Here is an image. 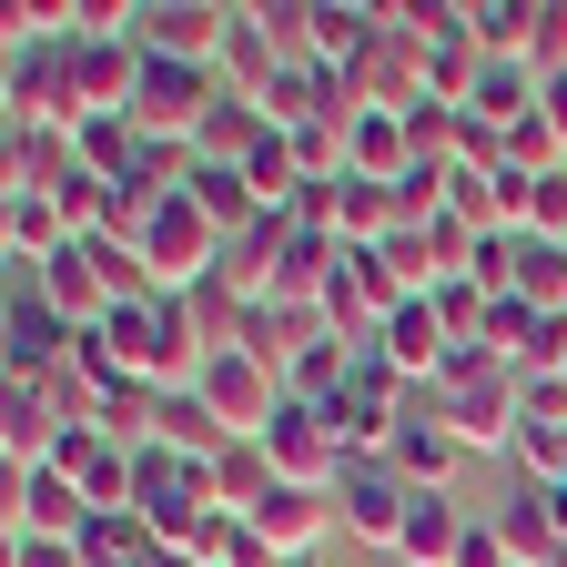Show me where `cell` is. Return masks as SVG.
Listing matches in <instances>:
<instances>
[{
  "instance_id": "6da1fadb",
  "label": "cell",
  "mask_w": 567,
  "mask_h": 567,
  "mask_svg": "<svg viewBox=\"0 0 567 567\" xmlns=\"http://www.w3.org/2000/svg\"><path fill=\"white\" fill-rule=\"evenodd\" d=\"M517 385L527 375L507 365V354H486V344H456L436 365V415L456 425L466 456H496V466L517 456Z\"/></svg>"
},
{
  "instance_id": "7a4b0ae2",
  "label": "cell",
  "mask_w": 567,
  "mask_h": 567,
  "mask_svg": "<svg viewBox=\"0 0 567 567\" xmlns=\"http://www.w3.org/2000/svg\"><path fill=\"white\" fill-rule=\"evenodd\" d=\"M71 41L82 31H41V41H11L0 61V112L11 122H82V71H71Z\"/></svg>"
},
{
  "instance_id": "3957f363",
  "label": "cell",
  "mask_w": 567,
  "mask_h": 567,
  "mask_svg": "<svg viewBox=\"0 0 567 567\" xmlns=\"http://www.w3.org/2000/svg\"><path fill=\"white\" fill-rule=\"evenodd\" d=\"M142 264H153V284L163 295H183V284H203L213 264H224V234L203 224V203L193 193H163V203H142Z\"/></svg>"
},
{
  "instance_id": "277c9868",
  "label": "cell",
  "mask_w": 567,
  "mask_h": 567,
  "mask_svg": "<svg viewBox=\"0 0 567 567\" xmlns=\"http://www.w3.org/2000/svg\"><path fill=\"white\" fill-rule=\"evenodd\" d=\"M213 102H224V71H213V61H153V51H142V92H132L142 142H193Z\"/></svg>"
},
{
  "instance_id": "5b68a950",
  "label": "cell",
  "mask_w": 567,
  "mask_h": 567,
  "mask_svg": "<svg viewBox=\"0 0 567 567\" xmlns=\"http://www.w3.org/2000/svg\"><path fill=\"white\" fill-rule=\"evenodd\" d=\"M405 507H415V486L395 476V456H344V476H334V527H344V547H385L395 557Z\"/></svg>"
},
{
  "instance_id": "8992f818",
  "label": "cell",
  "mask_w": 567,
  "mask_h": 567,
  "mask_svg": "<svg viewBox=\"0 0 567 567\" xmlns=\"http://www.w3.org/2000/svg\"><path fill=\"white\" fill-rule=\"evenodd\" d=\"M193 395L224 415L234 436H264L274 405H284V375L264 365V354H244V344H234V354H203V365H193Z\"/></svg>"
},
{
  "instance_id": "52a82bcc",
  "label": "cell",
  "mask_w": 567,
  "mask_h": 567,
  "mask_svg": "<svg viewBox=\"0 0 567 567\" xmlns=\"http://www.w3.org/2000/svg\"><path fill=\"white\" fill-rule=\"evenodd\" d=\"M375 11H385V0H375ZM344 92L365 102V112H415V102H425V41H415V31H405V21L385 11L375 51H365V61L344 71Z\"/></svg>"
},
{
  "instance_id": "ba28073f",
  "label": "cell",
  "mask_w": 567,
  "mask_h": 567,
  "mask_svg": "<svg viewBox=\"0 0 567 567\" xmlns=\"http://www.w3.org/2000/svg\"><path fill=\"white\" fill-rule=\"evenodd\" d=\"M264 456H274V476H284V486H334V476H344L334 425H324V405H305V395H284V405H274Z\"/></svg>"
},
{
  "instance_id": "9c48e42d",
  "label": "cell",
  "mask_w": 567,
  "mask_h": 567,
  "mask_svg": "<svg viewBox=\"0 0 567 567\" xmlns=\"http://www.w3.org/2000/svg\"><path fill=\"white\" fill-rule=\"evenodd\" d=\"M224 31H234L224 0H142L132 11V41L153 61H224Z\"/></svg>"
},
{
  "instance_id": "30bf717a",
  "label": "cell",
  "mask_w": 567,
  "mask_h": 567,
  "mask_svg": "<svg viewBox=\"0 0 567 567\" xmlns=\"http://www.w3.org/2000/svg\"><path fill=\"white\" fill-rule=\"evenodd\" d=\"M71 334H82V324H61L31 284H11V305H0V365H11V385H41L71 354Z\"/></svg>"
},
{
  "instance_id": "8fae6325",
  "label": "cell",
  "mask_w": 567,
  "mask_h": 567,
  "mask_svg": "<svg viewBox=\"0 0 567 567\" xmlns=\"http://www.w3.org/2000/svg\"><path fill=\"white\" fill-rule=\"evenodd\" d=\"M254 537H264L284 567L324 557V537H344V527H334V486H274L264 507H254Z\"/></svg>"
},
{
  "instance_id": "7c38bea8",
  "label": "cell",
  "mask_w": 567,
  "mask_h": 567,
  "mask_svg": "<svg viewBox=\"0 0 567 567\" xmlns=\"http://www.w3.org/2000/svg\"><path fill=\"white\" fill-rule=\"evenodd\" d=\"M0 527H11V547H21V537H82V527H92V496L71 486L61 466H31V476H11Z\"/></svg>"
},
{
  "instance_id": "4fadbf2b",
  "label": "cell",
  "mask_w": 567,
  "mask_h": 567,
  "mask_svg": "<svg viewBox=\"0 0 567 567\" xmlns=\"http://www.w3.org/2000/svg\"><path fill=\"white\" fill-rule=\"evenodd\" d=\"M486 507H466L456 486H415V507H405V537H395V567H456V547H466V527H476Z\"/></svg>"
},
{
  "instance_id": "5bb4252c",
  "label": "cell",
  "mask_w": 567,
  "mask_h": 567,
  "mask_svg": "<svg viewBox=\"0 0 567 567\" xmlns=\"http://www.w3.org/2000/svg\"><path fill=\"white\" fill-rule=\"evenodd\" d=\"M486 527L507 537L517 567H557V557H567V527H557V496H547V486H517V476H507V496L486 507Z\"/></svg>"
},
{
  "instance_id": "9a60e30c",
  "label": "cell",
  "mask_w": 567,
  "mask_h": 567,
  "mask_svg": "<svg viewBox=\"0 0 567 567\" xmlns=\"http://www.w3.org/2000/svg\"><path fill=\"white\" fill-rule=\"evenodd\" d=\"M82 173V142L61 122H11V153H0V193H61Z\"/></svg>"
},
{
  "instance_id": "2e32d148",
  "label": "cell",
  "mask_w": 567,
  "mask_h": 567,
  "mask_svg": "<svg viewBox=\"0 0 567 567\" xmlns=\"http://www.w3.org/2000/svg\"><path fill=\"white\" fill-rule=\"evenodd\" d=\"M324 334H334V324H324V305H295V295H264V305L244 315V354H264L274 375L295 365L305 344H324Z\"/></svg>"
},
{
  "instance_id": "e0dca14e",
  "label": "cell",
  "mask_w": 567,
  "mask_h": 567,
  "mask_svg": "<svg viewBox=\"0 0 567 567\" xmlns=\"http://www.w3.org/2000/svg\"><path fill=\"white\" fill-rule=\"evenodd\" d=\"M11 284H31V295H41L61 324H102V315H112V295H102V274H92V254H82V244H61L41 274H11Z\"/></svg>"
},
{
  "instance_id": "ac0fdd59",
  "label": "cell",
  "mask_w": 567,
  "mask_h": 567,
  "mask_svg": "<svg viewBox=\"0 0 567 567\" xmlns=\"http://www.w3.org/2000/svg\"><path fill=\"white\" fill-rule=\"evenodd\" d=\"M61 476L92 496V517L102 507H132V446L102 436V425H92V436H61Z\"/></svg>"
},
{
  "instance_id": "d6986e66",
  "label": "cell",
  "mask_w": 567,
  "mask_h": 567,
  "mask_svg": "<svg viewBox=\"0 0 567 567\" xmlns=\"http://www.w3.org/2000/svg\"><path fill=\"white\" fill-rule=\"evenodd\" d=\"M61 436L71 425L31 395V385H11L0 395V456H11V476H31V466H61Z\"/></svg>"
},
{
  "instance_id": "ffe728a7",
  "label": "cell",
  "mask_w": 567,
  "mask_h": 567,
  "mask_svg": "<svg viewBox=\"0 0 567 567\" xmlns=\"http://www.w3.org/2000/svg\"><path fill=\"white\" fill-rule=\"evenodd\" d=\"M0 244H11V274H41L71 244V224H61L51 193H0Z\"/></svg>"
},
{
  "instance_id": "44dd1931",
  "label": "cell",
  "mask_w": 567,
  "mask_h": 567,
  "mask_svg": "<svg viewBox=\"0 0 567 567\" xmlns=\"http://www.w3.org/2000/svg\"><path fill=\"white\" fill-rule=\"evenodd\" d=\"M375 344L395 354V375H405V385H436V365L456 354V344H446V324H436V305H425V295H415V305H395Z\"/></svg>"
},
{
  "instance_id": "7402d4cb",
  "label": "cell",
  "mask_w": 567,
  "mask_h": 567,
  "mask_svg": "<svg viewBox=\"0 0 567 567\" xmlns=\"http://www.w3.org/2000/svg\"><path fill=\"white\" fill-rule=\"evenodd\" d=\"M153 446H183V456H203V466H213V456L234 446V425L213 415L193 385H163V405H153Z\"/></svg>"
},
{
  "instance_id": "603a6c76",
  "label": "cell",
  "mask_w": 567,
  "mask_h": 567,
  "mask_svg": "<svg viewBox=\"0 0 567 567\" xmlns=\"http://www.w3.org/2000/svg\"><path fill=\"white\" fill-rule=\"evenodd\" d=\"M213 71H224V92H234V102H264V92L284 82V61H274V41H264V21H254V0L234 11V31H224V61H213Z\"/></svg>"
},
{
  "instance_id": "cb8c5ba5",
  "label": "cell",
  "mask_w": 567,
  "mask_h": 567,
  "mask_svg": "<svg viewBox=\"0 0 567 567\" xmlns=\"http://www.w3.org/2000/svg\"><path fill=\"white\" fill-rule=\"evenodd\" d=\"M71 547H82V567H153V557H163V537H153V517H142V507H102Z\"/></svg>"
},
{
  "instance_id": "d4e9b609",
  "label": "cell",
  "mask_w": 567,
  "mask_h": 567,
  "mask_svg": "<svg viewBox=\"0 0 567 567\" xmlns=\"http://www.w3.org/2000/svg\"><path fill=\"white\" fill-rule=\"evenodd\" d=\"M395 476L405 486H456V466H466V446H456V425H436V415H415V425H395Z\"/></svg>"
},
{
  "instance_id": "484cf974",
  "label": "cell",
  "mask_w": 567,
  "mask_h": 567,
  "mask_svg": "<svg viewBox=\"0 0 567 567\" xmlns=\"http://www.w3.org/2000/svg\"><path fill=\"white\" fill-rule=\"evenodd\" d=\"M344 163L365 173V183H395L415 163V142H405V112H354L344 122Z\"/></svg>"
},
{
  "instance_id": "4316f807",
  "label": "cell",
  "mask_w": 567,
  "mask_h": 567,
  "mask_svg": "<svg viewBox=\"0 0 567 567\" xmlns=\"http://www.w3.org/2000/svg\"><path fill=\"white\" fill-rule=\"evenodd\" d=\"M71 142H82V163H92L102 183H132V173H142V122H132V112H82V122H71Z\"/></svg>"
},
{
  "instance_id": "83f0119b",
  "label": "cell",
  "mask_w": 567,
  "mask_h": 567,
  "mask_svg": "<svg viewBox=\"0 0 567 567\" xmlns=\"http://www.w3.org/2000/svg\"><path fill=\"white\" fill-rule=\"evenodd\" d=\"M31 395H41V405H51L61 425H71V436H92V425H102V405H112V385H102V375L82 365V354H61V365H51V375H41Z\"/></svg>"
},
{
  "instance_id": "f1b7e54d",
  "label": "cell",
  "mask_w": 567,
  "mask_h": 567,
  "mask_svg": "<svg viewBox=\"0 0 567 567\" xmlns=\"http://www.w3.org/2000/svg\"><path fill=\"white\" fill-rule=\"evenodd\" d=\"M284 476H274V456H264V436H234L224 456H213V496H224V507L234 517H254L264 507V496H274Z\"/></svg>"
},
{
  "instance_id": "f546056e",
  "label": "cell",
  "mask_w": 567,
  "mask_h": 567,
  "mask_svg": "<svg viewBox=\"0 0 567 567\" xmlns=\"http://www.w3.org/2000/svg\"><path fill=\"white\" fill-rule=\"evenodd\" d=\"M466 112H476L486 132L527 122V112H537V71H527V61H486V71H476V92H466Z\"/></svg>"
},
{
  "instance_id": "4dcf8cb0",
  "label": "cell",
  "mask_w": 567,
  "mask_h": 567,
  "mask_svg": "<svg viewBox=\"0 0 567 567\" xmlns=\"http://www.w3.org/2000/svg\"><path fill=\"white\" fill-rule=\"evenodd\" d=\"M264 132H274V122H264V102H234V92H224V102L203 112V132H193V153H203V163H234V173H244V153H254Z\"/></svg>"
},
{
  "instance_id": "1f68e13d",
  "label": "cell",
  "mask_w": 567,
  "mask_h": 567,
  "mask_svg": "<svg viewBox=\"0 0 567 567\" xmlns=\"http://www.w3.org/2000/svg\"><path fill=\"white\" fill-rule=\"evenodd\" d=\"M476 51L486 61H527V31H537V0H476Z\"/></svg>"
},
{
  "instance_id": "d6a6232c",
  "label": "cell",
  "mask_w": 567,
  "mask_h": 567,
  "mask_svg": "<svg viewBox=\"0 0 567 567\" xmlns=\"http://www.w3.org/2000/svg\"><path fill=\"white\" fill-rule=\"evenodd\" d=\"M254 21H264V41H274L284 71L315 61V0H254Z\"/></svg>"
},
{
  "instance_id": "836d02e7",
  "label": "cell",
  "mask_w": 567,
  "mask_h": 567,
  "mask_svg": "<svg viewBox=\"0 0 567 567\" xmlns=\"http://www.w3.org/2000/svg\"><path fill=\"white\" fill-rule=\"evenodd\" d=\"M507 476H517V486H567V425H517Z\"/></svg>"
},
{
  "instance_id": "e575fe53",
  "label": "cell",
  "mask_w": 567,
  "mask_h": 567,
  "mask_svg": "<svg viewBox=\"0 0 567 567\" xmlns=\"http://www.w3.org/2000/svg\"><path fill=\"white\" fill-rule=\"evenodd\" d=\"M395 234V193L365 183V173H344V244H385Z\"/></svg>"
},
{
  "instance_id": "d590c367",
  "label": "cell",
  "mask_w": 567,
  "mask_h": 567,
  "mask_svg": "<svg viewBox=\"0 0 567 567\" xmlns=\"http://www.w3.org/2000/svg\"><path fill=\"white\" fill-rule=\"evenodd\" d=\"M507 163H517V173H557V163H567V142L547 132V112H527V122H507Z\"/></svg>"
},
{
  "instance_id": "8d00e7d4",
  "label": "cell",
  "mask_w": 567,
  "mask_h": 567,
  "mask_svg": "<svg viewBox=\"0 0 567 567\" xmlns=\"http://www.w3.org/2000/svg\"><path fill=\"white\" fill-rule=\"evenodd\" d=\"M517 244H527V234H486L476 264H466V284H486V295H517Z\"/></svg>"
},
{
  "instance_id": "74e56055",
  "label": "cell",
  "mask_w": 567,
  "mask_h": 567,
  "mask_svg": "<svg viewBox=\"0 0 567 567\" xmlns=\"http://www.w3.org/2000/svg\"><path fill=\"white\" fill-rule=\"evenodd\" d=\"M375 254H385V264H395V274L415 284V295H436V254H425V234H385Z\"/></svg>"
},
{
  "instance_id": "f35d334b",
  "label": "cell",
  "mask_w": 567,
  "mask_h": 567,
  "mask_svg": "<svg viewBox=\"0 0 567 567\" xmlns=\"http://www.w3.org/2000/svg\"><path fill=\"white\" fill-rule=\"evenodd\" d=\"M517 425H567V385L557 375H527L517 385Z\"/></svg>"
},
{
  "instance_id": "ab89813d",
  "label": "cell",
  "mask_w": 567,
  "mask_h": 567,
  "mask_svg": "<svg viewBox=\"0 0 567 567\" xmlns=\"http://www.w3.org/2000/svg\"><path fill=\"white\" fill-rule=\"evenodd\" d=\"M456 567H517V557H507V537L476 517V527H466V547H456Z\"/></svg>"
},
{
  "instance_id": "60d3db41",
  "label": "cell",
  "mask_w": 567,
  "mask_h": 567,
  "mask_svg": "<svg viewBox=\"0 0 567 567\" xmlns=\"http://www.w3.org/2000/svg\"><path fill=\"white\" fill-rule=\"evenodd\" d=\"M11 567H82V547H71V537H21Z\"/></svg>"
},
{
  "instance_id": "b9f144b4",
  "label": "cell",
  "mask_w": 567,
  "mask_h": 567,
  "mask_svg": "<svg viewBox=\"0 0 567 567\" xmlns=\"http://www.w3.org/2000/svg\"><path fill=\"white\" fill-rule=\"evenodd\" d=\"M537 112H547V132L567 142V71H557V82H537Z\"/></svg>"
},
{
  "instance_id": "7bdbcfd3",
  "label": "cell",
  "mask_w": 567,
  "mask_h": 567,
  "mask_svg": "<svg viewBox=\"0 0 567 567\" xmlns=\"http://www.w3.org/2000/svg\"><path fill=\"white\" fill-rule=\"evenodd\" d=\"M153 567H203V557H183V547H163V557H153Z\"/></svg>"
},
{
  "instance_id": "ee69618b",
  "label": "cell",
  "mask_w": 567,
  "mask_h": 567,
  "mask_svg": "<svg viewBox=\"0 0 567 567\" xmlns=\"http://www.w3.org/2000/svg\"><path fill=\"white\" fill-rule=\"evenodd\" d=\"M547 496H557V527H567V486H547Z\"/></svg>"
},
{
  "instance_id": "f6af8a7d",
  "label": "cell",
  "mask_w": 567,
  "mask_h": 567,
  "mask_svg": "<svg viewBox=\"0 0 567 567\" xmlns=\"http://www.w3.org/2000/svg\"><path fill=\"white\" fill-rule=\"evenodd\" d=\"M305 567H324V557H305Z\"/></svg>"
}]
</instances>
